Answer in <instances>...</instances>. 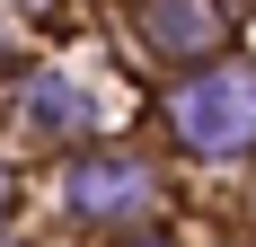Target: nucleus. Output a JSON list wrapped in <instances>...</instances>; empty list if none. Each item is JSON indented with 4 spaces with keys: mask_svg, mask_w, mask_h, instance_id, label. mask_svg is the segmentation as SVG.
I'll use <instances>...</instances> for the list:
<instances>
[{
    "mask_svg": "<svg viewBox=\"0 0 256 247\" xmlns=\"http://www.w3.org/2000/svg\"><path fill=\"white\" fill-rule=\"evenodd\" d=\"M177 132L194 150H248L256 142V71H212L177 98Z\"/></svg>",
    "mask_w": 256,
    "mask_h": 247,
    "instance_id": "1",
    "label": "nucleus"
},
{
    "mask_svg": "<svg viewBox=\"0 0 256 247\" xmlns=\"http://www.w3.org/2000/svg\"><path fill=\"white\" fill-rule=\"evenodd\" d=\"M71 203H80V212H132V203H142V168L88 159V168H71Z\"/></svg>",
    "mask_w": 256,
    "mask_h": 247,
    "instance_id": "2",
    "label": "nucleus"
},
{
    "mask_svg": "<svg viewBox=\"0 0 256 247\" xmlns=\"http://www.w3.org/2000/svg\"><path fill=\"white\" fill-rule=\"evenodd\" d=\"M150 36H159V53H204L221 26L204 0H150Z\"/></svg>",
    "mask_w": 256,
    "mask_h": 247,
    "instance_id": "3",
    "label": "nucleus"
},
{
    "mask_svg": "<svg viewBox=\"0 0 256 247\" xmlns=\"http://www.w3.org/2000/svg\"><path fill=\"white\" fill-rule=\"evenodd\" d=\"M26 124H44V132H71V124H88V98H80L71 80H36V88H26Z\"/></svg>",
    "mask_w": 256,
    "mask_h": 247,
    "instance_id": "4",
    "label": "nucleus"
},
{
    "mask_svg": "<svg viewBox=\"0 0 256 247\" xmlns=\"http://www.w3.org/2000/svg\"><path fill=\"white\" fill-rule=\"evenodd\" d=\"M0 212H9V186H0Z\"/></svg>",
    "mask_w": 256,
    "mask_h": 247,
    "instance_id": "5",
    "label": "nucleus"
}]
</instances>
